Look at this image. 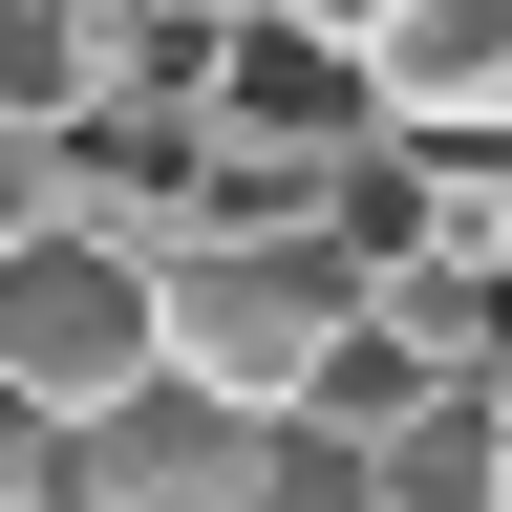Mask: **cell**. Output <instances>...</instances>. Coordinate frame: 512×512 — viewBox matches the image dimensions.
<instances>
[{
	"instance_id": "cell-6",
	"label": "cell",
	"mask_w": 512,
	"mask_h": 512,
	"mask_svg": "<svg viewBox=\"0 0 512 512\" xmlns=\"http://www.w3.org/2000/svg\"><path fill=\"white\" fill-rule=\"evenodd\" d=\"M107 107V0H0V150H64Z\"/></svg>"
},
{
	"instance_id": "cell-3",
	"label": "cell",
	"mask_w": 512,
	"mask_h": 512,
	"mask_svg": "<svg viewBox=\"0 0 512 512\" xmlns=\"http://www.w3.org/2000/svg\"><path fill=\"white\" fill-rule=\"evenodd\" d=\"M43 214H64V235H107V256H150V278H171V256L214 235V128H171V107H86V128L43 150Z\"/></svg>"
},
{
	"instance_id": "cell-2",
	"label": "cell",
	"mask_w": 512,
	"mask_h": 512,
	"mask_svg": "<svg viewBox=\"0 0 512 512\" xmlns=\"http://www.w3.org/2000/svg\"><path fill=\"white\" fill-rule=\"evenodd\" d=\"M0 384H22L43 427H107L128 384H171V342H150V256H107V235H22L0 256Z\"/></svg>"
},
{
	"instance_id": "cell-5",
	"label": "cell",
	"mask_w": 512,
	"mask_h": 512,
	"mask_svg": "<svg viewBox=\"0 0 512 512\" xmlns=\"http://www.w3.org/2000/svg\"><path fill=\"white\" fill-rule=\"evenodd\" d=\"M363 512H512V406H491V384L384 406L363 427Z\"/></svg>"
},
{
	"instance_id": "cell-4",
	"label": "cell",
	"mask_w": 512,
	"mask_h": 512,
	"mask_svg": "<svg viewBox=\"0 0 512 512\" xmlns=\"http://www.w3.org/2000/svg\"><path fill=\"white\" fill-rule=\"evenodd\" d=\"M64 512H256V427H214L192 384H128L107 427H64Z\"/></svg>"
},
{
	"instance_id": "cell-7",
	"label": "cell",
	"mask_w": 512,
	"mask_h": 512,
	"mask_svg": "<svg viewBox=\"0 0 512 512\" xmlns=\"http://www.w3.org/2000/svg\"><path fill=\"white\" fill-rule=\"evenodd\" d=\"M43 491H64V427L22 406V384H0V512H43Z\"/></svg>"
},
{
	"instance_id": "cell-1",
	"label": "cell",
	"mask_w": 512,
	"mask_h": 512,
	"mask_svg": "<svg viewBox=\"0 0 512 512\" xmlns=\"http://www.w3.org/2000/svg\"><path fill=\"white\" fill-rule=\"evenodd\" d=\"M150 342H171V384L214 427H320V384H342V342H363V278L342 256H299V235H192L171 278H150Z\"/></svg>"
},
{
	"instance_id": "cell-8",
	"label": "cell",
	"mask_w": 512,
	"mask_h": 512,
	"mask_svg": "<svg viewBox=\"0 0 512 512\" xmlns=\"http://www.w3.org/2000/svg\"><path fill=\"white\" fill-rule=\"evenodd\" d=\"M43 235V150H0V256H22Z\"/></svg>"
}]
</instances>
